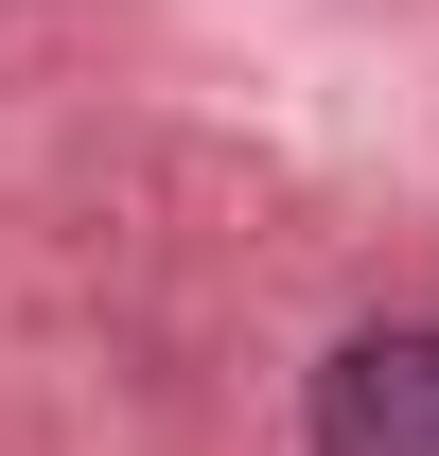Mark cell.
<instances>
[{"label":"cell","mask_w":439,"mask_h":456,"mask_svg":"<svg viewBox=\"0 0 439 456\" xmlns=\"http://www.w3.org/2000/svg\"><path fill=\"white\" fill-rule=\"evenodd\" d=\"M317 456H439V316H369L317 369Z\"/></svg>","instance_id":"obj_1"}]
</instances>
